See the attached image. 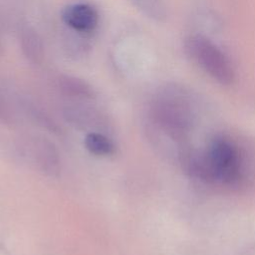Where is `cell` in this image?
Instances as JSON below:
<instances>
[{"mask_svg":"<svg viewBox=\"0 0 255 255\" xmlns=\"http://www.w3.org/2000/svg\"><path fill=\"white\" fill-rule=\"evenodd\" d=\"M59 84H60L61 89L65 93L72 95V96L90 98L93 95V91H92L91 87L84 81L77 79L75 77L64 76V77L60 78Z\"/></svg>","mask_w":255,"mask_h":255,"instance_id":"cell-6","label":"cell"},{"mask_svg":"<svg viewBox=\"0 0 255 255\" xmlns=\"http://www.w3.org/2000/svg\"><path fill=\"white\" fill-rule=\"evenodd\" d=\"M20 45L24 56L32 63L39 64L44 58V45L34 28L23 27L20 33Z\"/></svg>","mask_w":255,"mask_h":255,"instance_id":"cell-4","label":"cell"},{"mask_svg":"<svg viewBox=\"0 0 255 255\" xmlns=\"http://www.w3.org/2000/svg\"><path fill=\"white\" fill-rule=\"evenodd\" d=\"M134 6L148 18L162 22L166 17L163 0H131Z\"/></svg>","mask_w":255,"mask_h":255,"instance_id":"cell-5","label":"cell"},{"mask_svg":"<svg viewBox=\"0 0 255 255\" xmlns=\"http://www.w3.org/2000/svg\"><path fill=\"white\" fill-rule=\"evenodd\" d=\"M0 48H1V41H0Z\"/></svg>","mask_w":255,"mask_h":255,"instance_id":"cell-8","label":"cell"},{"mask_svg":"<svg viewBox=\"0 0 255 255\" xmlns=\"http://www.w3.org/2000/svg\"><path fill=\"white\" fill-rule=\"evenodd\" d=\"M62 19L72 31L79 34H88L97 27L99 14L90 4L75 3L63 10Z\"/></svg>","mask_w":255,"mask_h":255,"instance_id":"cell-3","label":"cell"},{"mask_svg":"<svg viewBox=\"0 0 255 255\" xmlns=\"http://www.w3.org/2000/svg\"><path fill=\"white\" fill-rule=\"evenodd\" d=\"M151 113L159 125L173 136H181L192 125L194 107L185 90L168 85L156 93L151 103Z\"/></svg>","mask_w":255,"mask_h":255,"instance_id":"cell-1","label":"cell"},{"mask_svg":"<svg viewBox=\"0 0 255 255\" xmlns=\"http://www.w3.org/2000/svg\"><path fill=\"white\" fill-rule=\"evenodd\" d=\"M85 144L90 152L96 155H108L114 152L113 142L104 134L91 132L86 136Z\"/></svg>","mask_w":255,"mask_h":255,"instance_id":"cell-7","label":"cell"},{"mask_svg":"<svg viewBox=\"0 0 255 255\" xmlns=\"http://www.w3.org/2000/svg\"><path fill=\"white\" fill-rule=\"evenodd\" d=\"M185 51L206 74L221 85H230L235 72L226 55L208 38L202 35L189 36L185 41Z\"/></svg>","mask_w":255,"mask_h":255,"instance_id":"cell-2","label":"cell"}]
</instances>
